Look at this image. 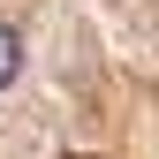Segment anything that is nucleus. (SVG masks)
Returning a JSON list of instances; mask_svg holds the SVG:
<instances>
[{
	"label": "nucleus",
	"mask_w": 159,
	"mask_h": 159,
	"mask_svg": "<svg viewBox=\"0 0 159 159\" xmlns=\"http://www.w3.org/2000/svg\"><path fill=\"white\" fill-rule=\"evenodd\" d=\"M15 76H23V38H15L8 23H0V91H8Z\"/></svg>",
	"instance_id": "f257e3e1"
}]
</instances>
